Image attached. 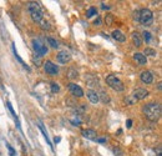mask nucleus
<instances>
[{"label":"nucleus","mask_w":162,"mask_h":156,"mask_svg":"<svg viewBox=\"0 0 162 156\" xmlns=\"http://www.w3.org/2000/svg\"><path fill=\"white\" fill-rule=\"evenodd\" d=\"M40 25H41V28H43V29H49V28H50L49 22L45 21V20H41V21H40Z\"/></svg>","instance_id":"obj_24"},{"label":"nucleus","mask_w":162,"mask_h":156,"mask_svg":"<svg viewBox=\"0 0 162 156\" xmlns=\"http://www.w3.org/2000/svg\"><path fill=\"white\" fill-rule=\"evenodd\" d=\"M140 79H141V81L145 82V84H152L153 82V75H152L151 71H148V70L142 71L141 75H140Z\"/></svg>","instance_id":"obj_9"},{"label":"nucleus","mask_w":162,"mask_h":156,"mask_svg":"<svg viewBox=\"0 0 162 156\" xmlns=\"http://www.w3.org/2000/svg\"><path fill=\"white\" fill-rule=\"evenodd\" d=\"M59 91H60V86H59L56 82L52 81V82H51V93L56 94V93H59Z\"/></svg>","instance_id":"obj_22"},{"label":"nucleus","mask_w":162,"mask_h":156,"mask_svg":"<svg viewBox=\"0 0 162 156\" xmlns=\"http://www.w3.org/2000/svg\"><path fill=\"white\" fill-rule=\"evenodd\" d=\"M147 96H148V91L146 89H142V87H137V89L134 91V97L137 99V100H144V99Z\"/></svg>","instance_id":"obj_10"},{"label":"nucleus","mask_w":162,"mask_h":156,"mask_svg":"<svg viewBox=\"0 0 162 156\" xmlns=\"http://www.w3.org/2000/svg\"><path fill=\"white\" fill-rule=\"evenodd\" d=\"M144 52H146V54H144L145 56H156L157 55V52H156L155 49H151V48H146Z\"/></svg>","instance_id":"obj_18"},{"label":"nucleus","mask_w":162,"mask_h":156,"mask_svg":"<svg viewBox=\"0 0 162 156\" xmlns=\"http://www.w3.org/2000/svg\"><path fill=\"white\" fill-rule=\"evenodd\" d=\"M114 153H115V155H117V156H122L121 150L120 149H114Z\"/></svg>","instance_id":"obj_29"},{"label":"nucleus","mask_w":162,"mask_h":156,"mask_svg":"<svg viewBox=\"0 0 162 156\" xmlns=\"http://www.w3.org/2000/svg\"><path fill=\"white\" fill-rule=\"evenodd\" d=\"M6 147H7V150H9L10 155H11V156H15V154H16V151H15V150L13 149V147H11V146L9 145V144H7V145H6Z\"/></svg>","instance_id":"obj_26"},{"label":"nucleus","mask_w":162,"mask_h":156,"mask_svg":"<svg viewBox=\"0 0 162 156\" xmlns=\"http://www.w3.org/2000/svg\"><path fill=\"white\" fill-rule=\"evenodd\" d=\"M67 75H69V78L70 79H75V78H77V71L76 70H75L74 69V67H70V70H69V74H67Z\"/></svg>","instance_id":"obj_21"},{"label":"nucleus","mask_w":162,"mask_h":156,"mask_svg":"<svg viewBox=\"0 0 162 156\" xmlns=\"http://www.w3.org/2000/svg\"><path fill=\"white\" fill-rule=\"evenodd\" d=\"M111 35L116 41H119V43H125L126 41V36L123 35V33L120 31V30H114V31L111 33Z\"/></svg>","instance_id":"obj_12"},{"label":"nucleus","mask_w":162,"mask_h":156,"mask_svg":"<svg viewBox=\"0 0 162 156\" xmlns=\"http://www.w3.org/2000/svg\"><path fill=\"white\" fill-rule=\"evenodd\" d=\"M142 36H144V39L146 40V43H150V41H151V33L150 31H145L142 33Z\"/></svg>","instance_id":"obj_23"},{"label":"nucleus","mask_w":162,"mask_h":156,"mask_svg":"<svg viewBox=\"0 0 162 156\" xmlns=\"http://www.w3.org/2000/svg\"><path fill=\"white\" fill-rule=\"evenodd\" d=\"M44 69H45V73H47L49 75H58L59 74V67L52 61H50V60L45 63Z\"/></svg>","instance_id":"obj_6"},{"label":"nucleus","mask_w":162,"mask_h":156,"mask_svg":"<svg viewBox=\"0 0 162 156\" xmlns=\"http://www.w3.org/2000/svg\"><path fill=\"white\" fill-rule=\"evenodd\" d=\"M47 41H49V44H50L54 49H58V48H59V43H58V40L54 39V37L49 36V37H47Z\"/></svg>","instance_id":"obj_20"},{"label":"nucleus","mask_w":162,"mask_h":156,"mask_svg":"<svg viewBox=\"0 0 162 156\" xmlns=\"http://www.w3.org/2000/svg\"><path fill=\"white\" fill-rule=\"evenodd\" d=\"M96 14H97V9L95 6H91V7H89L87 11H86V18H92V16H95Z\"/></svg>","instance_id":"obj_17"},{"label":"nucleus","mask_w":162,"mask_h":156,"mask_svg":"<svg viewBox=\"0 0 162 156\" xmlns=\"http://www.w3.org/2000/svg\"><path fill=\"white\" fill-rule=\"evenodd\" d=\"M140 21L142 25H151L153 22V14L150 9H142L140 11Z\"/></svg>","instance_id":"obj_4"},{"label":"nucleus","mask_w":162,"mask_h":156,"mask_svg":"<svg viewBox=\"0 0 162 156\" xmlns=\"http://www.w3.org/2000/svg\"><path fill=\"white\" fill-rule=\"evenodd\" d=\"M144 114L150 121H157L161 116V105L159 102H148L144 108Z\"/></svg>","instance_id":"obj_1"},{"label":"nucleus","mask_w":162,"mask_h":156,"mask_svg":"<svg viewBox=\"0 0 162 156\" xmlns=\"http://www.w3.org/2000/svg\"><path fill=\"white\" fill-rule=\"evenodd\" d=\"M87 97H89L90 102H92V104H97V102H99V100H100L99 94H97L95 90H89V91H87Z\"/></svg>","instance_id":"obj_13"},{"label":"nucleus","mask_w":162,"mask_h":156,"mask_svg":"<svg viewBox=\"0 0 162 156\" xmlns=\"http://www.w3.org/2000/svg\"><path fill=\"white\" fill-rule=\"evenodd\" d=\"M13 50H14V55H15V58H16V59L19 60V61H20V64H21L22 66H24V67H26V70H29V71H30V67H29L28 65H26V64L24 63V60H22V59L20 58V56H19L18 51H16V49H15V45H13Z\"/></svg>","instance_id":"obj_16"},{"label":"nucleus","mask_w":162,"mask_h":156,"mask_svg":"<svg viewBox=\"0 0 162 156\" xmlns=\"http://www.w3.org/2000/svg\"><path fill=\"white\" fill-rule=\"evenodd\" d=\"M99 142H101V144L105 142V139H100V140H99Z\"/></svg>","instance_id":"obj_32"},{"label":"nucleus","mask_w":162,"mask_h":156,"mask_svg":"<svg viewBox=\"0 0 162 156\" xmlns=\"http://www.w3.org/2000/svg\"><path fill=\"white\" fill-rule=\"evenodd\" d=\"M131 37H132V43H134L135 46L140 48L141 45H142V37H141V35H140L138 33L134 31V33H132V35H131Z\"/></svg>","instance_id":"obj_15"},{"label":"nucleus","mask_w":162,"mask_h":156,"mask_svg":"<svg viewBox=\"0 0 162 156\" xmlns=\"http://www.w3.org/2000/svg\"><path fill=\"white\" fill-rule=\"evenodd\" d=\"M156 153H157V155H159V156H161V147H157Z\"/></svg>","instance_id":"obj_31"},{"label":"nucleus","mask_w":162,"mask_h":156,"mask_svg":"<svg viewBox=\"0 0 162 156\" xmlns=\"http://www.w3.org/2000/svg\"><path fill=\"white\" fill-rule=\"evenodd\" d=\"M69 90H70V93L73 94L74 96H76V97H82V96H84V90H82L79 85H76L75 82L70 84V85H69Z\"/></svg>","instance_id":"obj_8"},{"label":"nucleus","mask_w":162,"mask_h":156,"mask_svg":"<svg viewBox=\"0 0 162 156\" xmlns=\"http://www.w3.org/2000/svg\"><path fill=\"white\" fill-rule=\"evenodd\" d=\"M33 46L34 50L39 54V56H44L45 54H47V48L43 43H40L39 40H33Z\"/></svg>","instance_id":"obj_5"},{"label":"nucleus","mask_w":162,"mask_h":156,"mask_svg":"<svg viewBox=\"0 0 162 156\" xmlns=\"http://www.w3.org/2000/svg\"><path fill=\"white\" fill-rule=\"evenodd\" d=\"M106 84L115 91H123V84H122V81L119 78H116L115 75H112V74L108 75V76L106 78Z\"/></svg>","instance_id":"obj_3"},{"label":"nucleus","mask_w":162,"mask_h":156,"mask_svg":"<svg viewBox=\"0 0 162 156\" xmlns=\"http://www.w3.org/2000/svg\"><path fill=\"white\" fill-rule=\"evenodd\" d=\"M6 106H7V108H9V110H10V112H11V114H13V115H14V116H16V114H15V111H14V109H13V106H11V104H10V102H9V101H7V102H6Z\"/></svg>","instance_id":"obj_27"},{"label":"nucleus","mask_w":162,"mask_h":156,"mask_svg":"<svg viewBox=\"0 0 162 156\" xmlns=\"http://www.w3.org/2000/svg\"><path fill=\"white\" fill-rule=\"evenodd\" d=\"M60 141V138H55V142H59Z\"/></svg>","instance_id":"obj_33"},{"label":"nucleus","mask_w":162,"mask_h":156,"mask_svg":"<svg viewBox=\"0 0 162 156\" xmlns=\"http://www.w3.org/2000/svg\"><path fill=\"white\" fill-rule=\"evenodd\" d=\"M39 129L41 130V132H43V135H44V138L46 139V142H47V145L50 146V147H52V145H51V142H50V140H49V136H47V134H46V131H45V129H44V126L41 124H39Z\"/></svg>","instance_id":"obj_19"},{"label":"nucleus","mask_w":162,"mask_h":156,"mask_svg":"<svg viewBox=\"0 0 162 156\" xmlns=\"http://www.w3.org/2000/svg\"><path fill=\"white\" fill-rule=\"evenodd\" d=\"M82 136L89 140H96L97 134L94 129H85V130H82Z\"/></svg>","instance_id":"obj_11"},{"label":"nucleus","mask_w":162,"mask_h":156,"mask_svg":"<svg viewBox=\"0 0 162 156\" xmlns=\"http://www.w3.org/2000/svg\"><path fill=\"white\" fill-rule=\"evenodd\" d=\"M134 59L136 60V63H138L140 65H146V64H147V58H146L144 54H141V52H136V54L134 55Z\"/></svg>","instance_id":"obj_14"},{"label":"nucleus","mask_w":162,"mask_h":156,"mask_svg":"<svg viewBox=\"0 0 162 156\" xmlns=\"http://www.w3.org/2000/svg\"><path fill=\"white\" fill-rule=\"evenodd\" d=\"M106 21H107L108 25H111L112 21H114V16H112V15H107V16H106Z\"/></svg>","instance_id":"obj_28"},{"label":"nucleus","mask_w":162,"mask_h":156,"mask_svg":"<svg viewBox=\"0 0 162 156\" xmlns=\"http://www.w3.org/2000/svg\"><path fill=\"white\" fill-rule=\"evenodd\" d=\"M101 24H102V19H101V18H96L95 21H94V25H95V26H100Z\"/></svg>","instance_id":"obj_25"},{"label":"nucleus","mask_w":162,"mask_h":156,"mask_svg":"<svg viewBox=\"0 0 162 156\" xmlns=\"http://www.w3.org/2000/svg\"><path fill=\"white\" fill-rule=\"evenodd\" d=\"M28 10L30 11V15H31V19H33V20L35 21V22H39V24H40V21L43 20L44 13H43V10H41V7H40L39 4L35 3V1L29 3Z\"/></svg>","instance_id":"obj_2"},{"label":"nucleus","mask_w":162,"mask_h":156,"mask_svg":"<svg viewBox=\"0 0 162 156\" xmlns=\"http://www.w3.org/2000/svg\"><path fill=\"white\" fill-rule=\"evenodd\" d=\"M56 60L60 63V64H66V63H69L70 60H71V54H70V51H67V50H62V51H60L58 56H56Z\"/></svg>","instance_id":"obj_7"},{"label":"nucleus","mask_w":162,"mask_h":156,"mask_svg":"<svg viewBox=\"0 0 162 156\" xmlns=\"http://www.w3.org/2000/svg\"><path fill=\"white\" fill-rule=\"evenodd\" d=\"M132 125V120H127V127H131Z\"/></svg>","instance_id":"obj_30"}]
</instances>
